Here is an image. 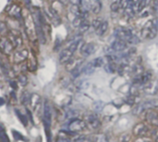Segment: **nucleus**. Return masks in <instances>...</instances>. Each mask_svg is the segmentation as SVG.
<instances>
[{
  "label": "nucleus",
  "instance_id": "nucleus-39",
  "mask_svg": "<svg viewBox=\"0 0 158 142\" xmlns=\"http://www.w3.org/2000/svg\"><path fill=\"white\" fill-rule=\"evenodd\" d=\"M135 142H153V140L148 139V138H146V137H143V138H138L135 140Z\"/></svg>",
  "mask_w": 158,
  "mask_h": 142
},
{
  "label": "nucleus",
  "instance_id": "nucleus-17",
  "mask_svg": "<svg viewBox=\"0 0 158 142\" xmlns=\"http://www.w3.org/2000/svg\"><path fill=\"white\" fill-rule=\"evenodd\" d=\"M87 124L89 125V126L93 129H97L99 128L101 123H100V120L97 116L95 115H89L87 117Z\"/></svg>",
  "mask_w": 158,
  "mask_h": 142
},
{
  "label": "nucleus",
  "instance_id": "nucleus-36",
  "mask_svg": "<svg viewBox=\"0 0 158 142\" xmlns=\"http://www.w3.org/2000/svg\"><path fill=\"white\" fill-rule=\"evenodd\" d=\"M19 82L22 86H25V85L27 84V82H28L27 77H26L24 74H20V75L19 76Z\"/></svg>",
  "mask_w": 158,
  "mask_h": 142
},
{
  "label": "nucleus",
  "instance_id": "nucleus-24",
  "mask_svg": "<svg viewBox=\"0 0 158 142\" xmlns=\"http://www.w3.org/2000/svg\"><path fill=\"white\" fill-rule=\"evenodd\" d=\"M152 3V0H140L138 6V13L142 12L146 7H148Z\"/></svg>",
  "mask_w": 158,
  "mask_h": 142
},
{
  "label": "nucleus",
  "instance_id": "nucleus-43",
  "mask_svg": "<svg viewBox=\"0 0 158 142\" xmlns=\"http://www.w3.org/2000/svg\"><path fill=\"white\" fill-rule=\"evenodd\" d=\"M10 86H11V87L12 88H14V89H17L18 88V87H17V83L16 82H14V81H10Z\"/></svg>",
  "mask_w": 158,
  "mask_h": 142
},
{
  "label": "nucleus",
  "instance_id": "nucleus-16",
  "mask_svg": "<svg viewBox=\"0 0 158 142\" xmlns=\"http://www.w3.org/2000/svg\"><path fill=\"white\" fill-rule=\"evenodd\" d=\"M45 14L47 15L48 19H49L55 25H57L58 23H60V17L58 16L57 11H56L54 8L50 7V8L45 12Z\"/></svg>",
  "mask_w": 158,
  "mask_h": 142
},
{
  "label": "nucleus",
  "instance_id": "nucleus-10",
  "mask_svg": "<svg viewBox=\"0 0 158 142\" xmlns=\"http://www.w3.org/2000/svg\"><path fill=\"white\" fill-rule=\"evenodd\" d=\"M7 14H8L9 17H11L13 19H16V20H19L22 16V9L19 5L11 4L9 6L8 9H7Z\"/></svg>",
  "mask_w": 158,
  "mask_h": 142
},
{
  "label": "nucleus",
  "instance_id": "nucleus-6",
  "mask_svg": "<svg viewBox=\"0 0 158 142\" xmlns=\"http://www.w3.org/2000/svg\"><path fill=\"white\" fill-rule=\"evenodd\" d=\"M0 48L6 55H9L13 52L15 47L11 43V41L8 39V37L2 36L0 38Z\"/></svg>",
  "mask_w": 158,
  "mask_h": 142
},
{
  "label": "nucleus",
  "instance_id": "nucleus-30",
  "mask_svg": "<svg viewBox=\"0 0 158 142\" xmlns=\"http://www.w3.org/2000/svg\"><path fill=\"white\" fill-rule=\"evenodd\" d=\"M0 140L2 142H10L5 129L2 127V126H0Z\"/></svg>",
  "mask_w": 158,
  "mask_h": 142
},
{
  "label": "nucleus",
  "instance_id": "nucleus-31",
  "mask_svg": "<svg viewBox=\"0 0 158 142\" xmlns=\"http://www.w3.org/2000/svg\"><path fill=\"white\" fill-rule=\"evenodd\" d=\"M12 135H13L14 139H15V140H23V141H27L26 138H25L24 136H22V135H21L19 131H17V130H12Z\"/></svg>",
  "mask_w": 158,
  "mask_h": 142
},
{
  "label": "nucleus",
  "instance_id": "nucleus-5",
  "mask_svg": "<svg viewBox=\"0 0 158 142\" xmlns=\"http://www.w3.org/2000/svg\"><path fill=\"white\" fill-rule=\"evenodd\" d=\"M152 77H153V73L151 71H144L142 74L133 78V85L142 88L145 84H147L149 81L152 80Z\"/></svg>",
  "mask_w": 158,
  "mask_h": 142
},
{
  "label": "nucleus",
  "instance_id": "nucleus-37",
  "mask_svg": "<svg viewBox=\"0 0 158 142\" xmlns=\"http://www.w3.org/2000/svg\"><path fill=\"white\" fill-rule=\"evenodd\" d=\"M152 138H153V140L155 142H158V128H155L153 131H152Z\"/></svg>",
  "mask_w": 158,
  "mask_h": 142
},
{
  "label": "nucleus",
  "instance_id": "nucleus-25",
  "mask_svg": "<svg viewBox=\"0 0 158 142\" xmlns=\"http://www.w3.org/2000/svg\"><path fill=\"white\" fill-rule=\"evenodd\" d=\"M91 63H92V65H93L94 68L102 67V66H104V64H105L104 59H103V58H96V59H94V60H92Z\"/></svg>",
  "mask_w": 158,
  "mask_h": 142
},
{
  "label": "nucleus",
  "instance_id": "nucleus-27",
  "mask_svg": "<svg viewBox=\"0 0 158 142\" xmlns=\"http://www.w3.org/2000/svg\"><path fill=\"white\" fill-rule=\"evenodd\" d=\"M89 28H90V23H89V21H88L87 20H84L81 22V24L80 25L79 30H80V33H85L86 31H88Z\"/></svg>",
  "mask_w": 158,
  "mask_h": 142
},
{
  "label": "nucleus",
  "instance_id": "nucleus-19",
  "mask_svg": "<svg viewBox=\"0 0 158 142\" xmlns=\"http://www.w3.org/2000/svg\"><path fill=\"white\" fill-rule=\"evenodd\" d=\"M144 72V69L143 67V65L141 63H135L134 65H132L131 67V74H132L134 77L142 74Z\"/></svg>",
  "mask_w": 158,
  "mask_h": 142
},
{
  "label": "nucleus",
  "instance_id": "nucleus-20",
  "mask_svg": "<svg viewBox=\"0 0 158 142\" xmlns=\"http://www.w3.org/2000/svg\"><path fill=\"white\" fill-rule=\"evenodd\" d=\"M108 30V21L107 20H103L101 25L98 27V29L95 31L98 36H103Z\"/></svg>",
  "mask_w": 158,
  "mask_h": 142
},
{
  "label": "nucleus",
  "instance_id": "nucleus-8",
  "mask_svg": "<svg viewBox=\"0 0 158 142\" xmlns=\"http://www.w3.org/2000/svg\"><path fill=\"white\" fill-rule=\"evenodd\" d=\"M142 90L148 94V95H156L158 93V81L156 80H151L147 84H145L143 87Z\"/></svg>",
  "mask_w": 158,
  "mask_h": 142
},
{
  "label": "nucleus",
  "instance_id": "nucleus-32",
  "mask_svg": "<svg viewBox=\"0 0 158 142\" xmlns=\"http://www.w3.org/2000/svg\"><path fill=\"white\" fill-rule=\"evenodd\" d=\"M8 30H7V24H6L3 21H0V34L2 36H5L7 33Z\"/></svg>",
  "mask_w": 158,
  "mask_h": 142
},
{
  "label": "nucleus",
  "instance_id": "nucleus-7",
  "mask_svg": "<svg viewBox=\"0 0 158 142\" xmlns=\"http://www.w3.org/2000/svg\"><path fill=\"white\" fill-rule=\"evenodd\" d=\"M28 56H29V51L27 49L23 48V49H19V50L15 51L12 55V59H13L14 63L20 64L21 62H23L27 60Z\"/></svg>",
  "mask_w": 158,
  "mask_h": 142
},
{
  "label": "nucleus",
  "instance_id": "nucleus-35",
  "mask_svg": "<svg viewBox=\"0 0 158 142\" xmlns=\"http://www.w3.org/2000/svg\"><path fill=\"white\" fill-rule=\"evenodd\" d=\"M152 9L156 15H158V0L152 1Z\"/></svg>",
  "mask_w": 158,
  "mask_h": 142
},
{
  "label": "nucleus",
  "instance_id": "nucleus-13",
  "mask_svg": "<svg viewBox=\"0 0 158 142\" xmlns=\"http://www.w3.org/2000/svg\"><path fill=\"white\" fill-rule=\"evenodd\" d=\"M145 120L147 123H149L151 126H158V113L155 110H149L146 113Z\"/></svg>",
  "mask_w": 158,
  "mask_h": 142
},
{
  "label": "nucleus",
  "instance_id": "nucleus-40",
  "mask_svg": "<svg viewBox=\"0 0 158 142\" xmlns=\"http://www.w3.org/2000/svg\"><path fill=\"white\" fill-rule=\"evenodd\" d=\"M130 140H131L130 135L125 134V135H123V136L120 138V142H130Z\"/></svg>",
  "mask_w": 158,
  "mask_h": 142
},
{
  "label": "nucleus",
  "instance_id": "nucleus-28",
  "mask_svg": "<svg viewBox=\"0 0 158 142\" xmlns=\"http://www.w3.org/2000/svg\"><path fill=\"white\" fill-rule=\"evenodd\" d=\"M124 12H125V14L128 16V18H132V17L136 14L135 11H134V9H133V7H131V4H129L128 7L124 9Z\"/></svg>",
  "mask_w": 158,
  "mask_h": 142
},
{
  "label": "nucleus",
  "instance_id": "nucleus-15",
  "mask_svg": "<svg viewBox=\"0 0 158 142\" xmlns=\"http://www.w3.org/2000/svg\"><path fill=\"white\" fill-rule=\"evenodd\" d=\"M73 52H71L69 48H66L64 50H62V52L60 53L59 55V62L61 64H66L68 63L71 59H72V56H73Z\"/></svg>",
  "mask_w": 158,
  "mask_h": 142
},
{
  "label": "nucleus",
  "instance_id": "nucleus-21",
  "mask_svg": "<svg viewBox=\"0 0 158 142\" xmlns=\"http://www.w3.org/2000/svg\"><path fill=\"white\" fill-rule=\"evenodd\" d=\"M90 7L94 13H95V14L99 13L101 10V7H102L100 0H90Z\"/></svg>",
  "mask_w": 158,
  "mask_h": 142
},
{
  "label": "nucleus",
  "instance_id": "nucleus-14",
  "mask_svg": "<svg viewBox=\"0 0 158 142\" xmlns=\"http://www.w3.org/2000/svg\"><path fill=\"white\" fill-rule=\"evenodd\" d=\"M111 47L113 49V51L115 53H119V52H122L124 51L126 48H128V45L126 42L122 41V40H119V39H116L112 45H111Z\"/></svg>",
  "mask_w": 158,
  "mask_h": 142
},
{
  "label": "nucleus",
  "instance_id": "nucleus-11",
  "mask_svg": "<svg viewBox=\"0 0 158 142\" xmlns=\"http://www.w3.org/2000/svg\"><path fill=\"white\" fill-rule=\"evenodd\" d=\"M133 134L138 137V138H143V137H145L148 132H149V128L148 126L143 124V123H140L138 125H136L134 127H133Z\"/></svg>",
  "mask_w": 158,
  "mask_h": 142
},
{
  "label": "nucleus",
  "instance_id": "nucleus-4",
  "mask_svg": "<svg viewBox=\"0 0 158 142\" xmlns=\"http://www.w3.org/2000/svg\"><path fill=\"white\" fill-rule=\"evenodd\" d=\"M136 33L131 28H127V27H118L114 31V35L116 39L122 40L126 43H128V41Z\"/></svg>",
  "mask_w": 158,
  "mask_h": 142
},
{
  "label": "nucleus",
  "instance_id": "nucleus-44",
  "mask_svg": "<svg viewBox=\"0 0 158 142\" xmlns=\"http://www.w3.org/2000/svg\"><path fill=\"white\" fill-rule=\"evenodd\" d=\"M5 104V100L3 98H0V106H3Z\"/></svg>",
  "mask_w": 158,
  "mask_h": 142
},
{
  "label": "nucleus",
  "instance_id": "nucleus-18",
  "mask_svg": "<svg viewBox=\"0 0 158 142\" xmlns=\"http://www.w3.org/2000/svg\"><path fill=\"white\" fill-rule=\"evenodd\" d=\"M66 64H67V70L71 73L74 69L78 68L79 66H81L82 64V60L81 59H71Z\"/></svg>",
  "mask_w": 158,
  "mask_h": 142
},
{
  "label": "nucleus",
  "instance_id": "nucleus-12",
  "mask_svg": "<svg viewBox=\"0 0 158 142\" xmlns=\"http://www.w3.org/2000/svg\"><path fill=\"white\" fill-rule=\"evenodd\" d=\"M96 46L94 43H85L81 46L80 51L83 57H89L95 52Z\"/></svg>",
  "mask_w": 158,
  "mask_h": 142
},
{
  "label": "nucleus",
  "instance_id": "nucleus-9",
  "mask_svg": "<svg viewBox=\"0 0 158 142\" xmlns=\"http://www.w3.org/2000/svg\"><path fill=\"white\" fill-rule=\"evenodd\" d=\"M85 123L82 122L81 120L80 119H77V118H74L72 119L69 124V131L71 132H78V131H81L85 128Z\"/></svg>",
  "mask_w": 158,
  "mask_h": 142
},
{
  "label": "nucleus",
  "instance_id": "nucleus-33",
  "mask_svg": "<svg viewBox=\"0 0 158 142\" xmlns=\"http://www.w3.org/2000/svg\"><path fill=\"white\" fill-rule=\"evenodd\" d=\"M104 107H105V103L103 101H96L94 103V108L97 112H101L104 109Z\"/></svg>",
  "mask_w": 158,
  "mask_h": 142
},
{
  "label": "nucleus",
  "instance_id": "nucleus-26",
  "mask_svg": "<svg viewBox=\"0 0 158 142\" xmlns=\"http://www.w3.org/2000/svg\"><path fill=\"white\" fill-rule=\"evenodd\" d=\"M110 8L112 12H118L120 8V0H112Z\"/></svg>",
  "mask_w": 158,
  "mask_h": 142
},
{
  "label": "nucleus",
  "instance_id": "nucleus-42",
  "mask_svg": "<svg viewBox=\"0 0 158 142\" xmlns=\"http://www.w3.org/2000/svg\"><path fill=\"white\" fill-rule=\"evenodd\" d=\"M75 142H90V140L86 138V137H84V136H82V137H80V138H78Z\"/></svg>",
  "mask_w": 158,
  "mask_h": 142
},
{
  "label": "nucleus",
  "instance_id": "nucleus-38",
  "mask_svg": "<svg viewBox=\"0 0 158 142\" xmlns=\"http://www.w3.org/2000/svg\"><path fill=\"white\" fill-rule=\"evenodd\" d=\"M69 3L71 4V6H77V7H81L82 0H69Z\"/></svg>",
  "mask_w": 158,
  "mask_h": 142
},
{
  "label": "nucleus",
  "instance_id": "nucleus-3",
  "mask_svg": "<svg viewBox=\"0 0 158 142\" xmlns=\"http://www.w3.org/2000/svg\"><path fill=\"white\" fill-rule=\"evenodd\" d=\"M158 109V100H146L143 102L139 103L133 110L132 114L133 115H141L143 112L149 111V110H157Z\"/></svg>",
  "mask_w": 158,
  "mask_h": 142
},
{
  "label": "nucleus",
  "instance_id": "nucleus-45",
  "mask_svg": "<svg viewBox=\"0 0 158 142\" xmlns=\"http://www.w3.org/2000/svg\"><path fill=\"white\" fill-rule=\"evenodd\" d=\"M58 1H59L60 3H62V4H65V3H67L69 0H58Z\"/></svg>",
  "mask_w": 158,
  "mask_h": 142
},
{
  "label": "nucleus",
  "instance_id": "nucleus-29",
  "mask_svg": "<svg viewBox=\"0 0 158 142\" xmlns=\"http://www.w3.org/2000/svg\"><path fill=\"white\" fill-rule=\"evenodd\" d=\"M15 113H16V114L18 115V117H19V119L20 120V122L26 126L28 125V119H27V117H26L24 114H22L19 110H15Z\"/></svg>",
  "mask_w": 158,
  "mask_h": 142
},
{
  "label": "nucleus",
  "instance_id": "nucleus-23",
  "mask_svg": "<svg viewBox=\"0 0 158 142\" xmlns=\"http://www.w3.org/2000/svg\"><path fill=\"white\" fill-rule=\"evenodd\" d=\"M94 69H95V68L92 65V63L89 62V63H87L85 66H83V68H82V73H83L84 74H86V75H91V74L94 73Z\"/></svg>",
  "mask_w": 158,
  "mask_h": 142
},
{
  "label": "nucleus",
  "instance_id": "nucleus-2",
  "mask_svg": "<svg viewBox=\"0 0 158 142\" xmlns=\"http://www.w3.org/2000/svg\"><path fill=\"white\" fill-rule=\"evenodd\" d=\"M51 122H52L51 106L49 105L48 102H45L44 107V127L47 138V142H51Z\"/></svg>",
  "mask_w": 158,
  "mask_h": 142
},
{
  "label": "nucleus",
  "instance_id": "nucleus-34",
  "mask_svg": "<svg viewBox=\"0 0 158 142\" xmlns=\"http://www.w3.org/2000/svg\"><path fill=\"white\" fill-rule=\"evenodd\" d=\"M102 19H99V18H97V19H94V20H93V22H92V26L94 28V30L96 31L97 29H98V27L101 25V23H102Z\"/></svg>",
  "mask_w": 158,
  "mask_h": 142
},
{
  "label": "nucleus",
  "instance_id": "nucleus-46",
  "mask_svg": "<svg viewBox=\"0 0 158 142\" xmlns=\"http://www.w3.org/2000/svg\"><path fill=\"white\" fill-rule=\"evenodd\" d=\"M156 24H157V28H158V19H156Z\"/></svg>",
  "mask_w": 158,
  "mask_h": 142
},
{
  "label": "nucleus",
  "instance_id": "nucleus-1",
  "mask_svg": "<svg viewBox=\"0 0 158 142\" xmlns=\"http://www.w3.org/2000/svg\"><path fill=\"white\" fill-rule=\"evenodd\" d=\"M158 33L157 24H156V19L154 20H149L148 21H146V23L143 26L141 33L143 38L146 39V40H151L154 39Z\"/></svg>",
  "mask_w": 158,
  "mask_h": 142
},
{
  "label": "nucleus",
  "instance_id": "nucleus-41",
  "mask_svg": "<svg viewBox=\"0 0 158 142\" xmlns=\"http://www.w3.org/2000/svg\"><path fill=\"white\" fill-rule=\"evenodd\" d=\"M56 142H70V139L68 137H60L57 139Z\"/></svg>",
  "mask_w": 158,
  "mask_h": 142
},
{
  "label": "nucleus",
  "instance_id": "nucleus-22",
  "mask_svg": "<svg viewBox=\"0 0 158 142\" xmlns=\"http://www.w3.org/2000/svg\"><path fill=\"white\" fill-rule=\"evenodd\" d=\"M118 63H115V62H107L105 65V70H106V73H114L115 72L118 71Z\"/></svg>",
  "mask_w": 158,
  "mask_h": 142
}]
</instances>
